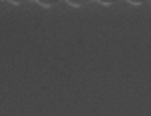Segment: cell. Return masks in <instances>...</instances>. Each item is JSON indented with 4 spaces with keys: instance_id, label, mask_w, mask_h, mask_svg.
Wrapping results in <instances>:
<instances>
[{
    "instance_id": "1",
    "label": "cell",
    "mask_w": 151,
    "mask_h": 116,
    "mask_svg": "<svg viewBox=\"0 0 151 116\" xmlns=\"http://www.w3.org/2000/svg\"><path fill=\"white\" fill-rule=\"evenodd\" d=\"M35 1H37V3L43 7H52V6H55V4H58L59 0H35Z\"/></svg>"
},
{
    "instance_id": "2",
    "label": "cell",
    "mask_w": 151,
    "mask_h": 116,
    "mask_svg": "<svg viewBox=\"0 0 151 116\" xmlns=\"http://www.w3.org/2000/svg\"><path fill=\"white\" fill-rule=\"evenodd\" d=\"M68 4H71V6L74 7H82L83 4H86L88 0H66Z\"/></svg>"
},
{
    "instance_id": "3",
    "label": "cell",
    "mask_w": 151,
    "mask_h": 116,
    "mask_svg": "<svg viewBox=\"0 0 151 116\" xmlns=\"http://www.w3.org/2000/svg\"><path fill=\"white\" fill-rule=\"evenodd\" d=\"M98 1H99V3H102V4H107V6H109V4L116 3L118 0H98Z\"/></svg>"
},
{
    "instance_id": "4",
    "label": "cell",
    "mask_w": 151,
    "mask_h": 116,
    "mask_svg": "<svg viewBox=\"0 0 151 116\" xmlns=\"http://www.w3.org/2000/svg\"><path fill=\"white\" fill-rule=\"evenodd\" d=\"M127 1L131 4H143V3H146L147 0H127Z\"/></svg>"
},
{
    "instance_id": "5",
    "label": "cell",
    "mask_w": 151,
    "mask_h": 116,
    "mask_svg": "<svg viewBox=\"0 0 151 116\" xmlns=\"http://www.w3.org/2000/svg\"><path fill=\"white\" fill-rule=\"evenodd\" d=\"M8 1L12 4H20V3H23L24 0H8Z\"/></svg>"
}]
</instances>
